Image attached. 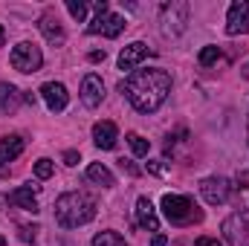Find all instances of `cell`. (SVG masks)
Masks as SVG:
<instances>
[{"instance_id":"6da1fadb","label":"cell","mask_w":249,"mask_h":246,"mask_svg":"<svg viewBox=\"0 0 249 246\" xmlns=\"http://www.w3.org/2000/svg\"><path fill=\"white\" fill-rule=\"evenodd\" d=\"M119 90L124 93V99L139 110V113H154L162 107V102L168 99L171 93V75L160 67H151V70H133Z\"/></svg>"},{"instance_id":"7a4b0ae2","label":"cell","mask_w":249,"mask_h":246,"mask_svg":"<svg viewBox=\"0 0 249 246\" xmlns=\"http://www.w3.org/2000/svg\"><path fill=\"white\" fill-rule=\"evenodd\" d=\"M96 217V200L84 191H67L55 200V220L64 229L84 226Z\"/></svg>"},{"instance_id":"3957f363","label":"cell","mask_w":249,"mask_h":246,"mask_svg":"<svg viewBox=\"0 0 249 246\" xmlns=\"http://www.w3.org/2000/svg\"><path fill=\"white\" fill-rule=\"evenodd\" d=\"M93 20L87 23V35H105V38H116V35H122V29L127 26L124 23L122 15H116V12H110V3L107 0H99V3H93Z\"/></svg>"},{"instance_id":"277c9868","label":"cell","mask_w":249,"mask_h":246,"mask_svg":"<svg viewBox=\"0 0 249 246\" xmlns=\"http://www.w3.org/2000/svg\"><path fill=\"white\" fill-rule=\"evenodd\" d=\"M162 214L174 223V226H191L203 220V211L183 194H165L162 197Z\"/></svg>"},{"instance_id":"5b68a950","label":"cell","mask_w":249,"mask_h":246,"mask_svg":"<svg viewBox=\"0 0 249 246\" xmlns=\"http://www.w3.org/2000/svg\"><path fill=\"white\" fill-rule=\"evenodd\" d=\"M188 15H191V6H188L186 0H168V3H162V9H160V29H162V35H168V38L183 35L186 23H188Z\"/></svg>"},{"instance_id":"8992f818","label":"cell","mask_w":249,"mask_h":246,"mask_svg":"<svg viewBox=\"0 0 249 246\" xmlns=\"http://www.w3.org/2000/svg\"><path fill=\"white\" fill-rule=\"evenodd\" d=\"M9 61H12V67H15L18 72H38L41 64H44V53H41V47L23 41V44H18V47L12 50Z\"/></svg>"},{"instance_id":"52a82bcc","label":"cell","mask_w":249,"mask_h":246,"mask_svg":"<svg viewBox=\"0 0 249 246\" xmlns=\"http://www.w3.org/2000/svg\"><path fill=\"white\" fill-rule=\"evenodd\" d=\"M200 194H203V200L209 206H223L232 197V185H229V180H223V177H206L200 183Z\"/></svg>"},{"instance_id":"ba28073f","label":"cell","mask_w":249,"mask_h":246,"mask_svg":"<svg viewBox=\"0 0 249 246\" xmlns=\"http://www.w3.org/2000/svg\"><path fill=\"white\" fill-rule=\"evenodd\" d=\"M223 238L229 241V246H249V217L229 214L223 220Z\"/></svg>"},{"instance_id":"9c48e42d","label":"cell","mask_w":249,"mask_h":246,"mask_svg":"<svg viewBox=\"0 0 249 246\" xmlns=\"http://www.w3.org/2000/svg\"><path fill=\"white\" fill-rule=\"evenodd\" d=\"M226 32L229 35H247L249 32V0H235L226 15Z\"/></svg>"},{"instance_id":"30bf717a","label":"cell","mask_w":249,"mask_h":246,"mask_svg":"<svg viewBox=\"0 0 249 246\" xmlns=\"http://www.w3.org/2000/svg\"><path fill=\"white\" fill-rule=\"evenodd\" d=\"M102 99H105V81L96 72H87L84 81H81V102H84V107H99Z\"/></svg>"},{"instance_id":"8fae6325","label":"cell","mask_w":249,"mask_h":246,"mask_svg":"<svg viewBox=\"0 0 249 246\" xmlns=\"http://www.w3.org/2000/svg\"><path fill=\"white\" fill-rule=\"evenodd\" d=\"M148 55H154V50H151L148 44H142V41H133V44L124 47L122 55H119V70H130V72H133Z\"/></svg>"},{"instance_id":"7c38bea8","label":"cell","mask_w":249,"mask_h":246,"mask_svg":"<svg viewBox=\"0 0 249 246\" xmlns=\"http://www.w3.org/2000/svg\"><path fill=\"white\" fill-rule=\"evenodd\" d=\"M41 96H44V102H47V107L53 113H61L64 107H67V102H70V93H67V87H64L61 81H47L41 87Z\"/></svg>"},{"instance_id":"4fadbf2b","label":"cell","mask_w":249,"mask_h":246,"mask_svg":"<svg viewBox=\"0 0 249 246\" xmlns=\"http://www.w3.org/2000/svg\"><path fill=\"white\" fill-rule=\"evenodd\" d=\"M38 29L44 32V38L50 41V44H55V47H61L64 44V26L58 23V15L53 12V9H47L44 15H41V20H38Z\"/></svg>"},{"instance_id":"5bb4252c","label":"cell","mask_w":249,"mask_h":246,"mask_svg":"<svg viewBox=\"0 0 249 246\" xmlns=\"http://www.w3.org/2000/svg\"><path fill=\"white\" fill-rule=\"evenodd\" d=\"M136 223L148 232H160V217H157V209L148 197H139L136 200Z\"/></svg>"},{"instance_id":"9a60e30c","label":"cell","mask_w":249,"mask_h":246,"mask_svg":"<svg viewBox=\"0 0 249 246\" xmlns=\"http://www.w3.org/2000/svg\"><path fill=\"white\" fill-rule=\"evenodd\" d=\"M35 188L38 185H20V188H15L12 194H9V203L15 206V209H23V211H38V197H35Z\"/></svg>"},{"instance_id":"2e32d148","label":"cell","mask_w":249,"mask_h":246,"mask_svg":"<svg viewBox=\"0 0 249 246\" xmlns=\"http://www.w3.org/2000/svg\"><path fill=\"white\" fill-rule=\"evenodd\" d=\"M116 139H119V130H116L113 122H96L93 124V142L102 151H113L116 148Z\"/></svg>"},{"instance_id":"e0dca14e","label":"cell","mask_w":249,"mask_h":246,"mask_svg":"<svg viewBox=\"0 0 249 246\" xmlns=\"http://www.w3.org/2000/svg\"><path fill=\"white\" fill-rule=\"evenodd\" d=\"M23 148H26V139H23V136H18V133L3 136V139H0V168H3L6 162L18 159V157L23 154Z\"/></svg>"},{"instance_id":"ac0fdd59","label":"cell","mask_w":249,"mask_h":246,"mask_svg":"<svg viewBox=\"0 0 249 246\" xmlns=\"http://www.w3.org/2000/svg\"><path fill=\"white\" fill-rule=\"evenodd\" d=\"M20 102H23L20 90H18L15 84L0 81V110H3V113H15V110L20 107Z\"/></svg>"},{"instance_id":"d6986e66","label":"cell","mask_w":249,"mask_h":246,"mask_svg":"<svg viewBox=\"0 0 249 246\" xmlns=\"http://www.w3.org/2000/svg\"><path fill=\"white\" fill-rule=\"evenodd\" d=\"M87 180L96 185H102V188H110V185H116V177L110 174V168H105L102 162H93L90 168H87Z\"/></svg>"},{"instance_id":"ffe728a7","label":"cell","mask_w":249,"mask_h":246,"mask_svg":"<svg viewBox=\"0 0 249 246\" xmlns=\"http://www.w3.org/2000/svg\"><path fill=\"white\" fill-rule=\"evenodd\" d=\"M235 200H238V206L244 209V211H249V171H244L238 180H235Z\"/></svg>"},{"instance_id":"44dd1931","label":"cell","mask_w":249,"mask_h":246,"mask_svg":"<svg viewBox=\"0 0 249 246\" xmlns=\"http://www.w3.org/2000/svg\"><path fill=\"white\" fill-rule=\"evenodd\" d=\"M93 246H127V244H124V238L119 232L107 229V232H99V235L93 238Z\"/></svg>"},{"instance_id":"7402d4cb","label":"cell","mask_w":249,"mask_h":246,"mask_svg":"<svg viewBox=\"0 0 249 246\" xmlns=\"http://www.w3.org/2000/svg\"><path fill=\"white\" fill-rule=\"evenodd\" d=\"M127 145H130V151H133L136 157H148V151H151L148 139L139 136V133H127Z\"/></svg>"},{"instance_id":"603a6c76","label":"cell","mask_w":249,"mask_h":246,"mask_svg":"<svg viewBox=\"0 0 249 246\" xmlns=\"http://www.w3.org/2000/svg\"><path fill=\"white\" fill-rule=\"evenodd\" d=\"M67 12H70L78 23L87 20V3H84V0H67Z\"/></svg>"},{"instance_id":"cb8c5ba5","label":"cell","mask_w":249,"mask_h":246,"mask_svg":"<svg viewBox=\"0 0 249 246\" xmlns=\"http://www.w3.org/2000/svg\"><path fill=\"white\" fill-rule=\"evenodd\" d=\"M217 58H220V47H203L200 55H197V61L203 64V67H212Z\"/></svg>"},{"instance_id":"d4e9b609","label":"cell","mask_w":249,"mask_h":246,"mask_svg":"<svg viewBox=\"0 0 249 246\" xmlns=\"http://www.w3.org/2000/svg\"><path fill=\"white\" fill-rule=\"evenodd\" d=\"M35 177H38V180H50V177H53V159H47V157L38 159V162H35Z\"/></svg>"},{"instance_id":"484cf974","label":"cell","mask_w":249,"mask_h":246,"mask_svg":"<svg viewBox=\"0 0 249 246\" xmlns=\"http://www.w3.org/2000/svg\"><path fill=\"white\" fill-rule=\"evenodd\" d=\"M64 165H78V151H67L64 154Z\"/></svg>"},{"instance_id":"4316f807","label":"cell","mask_w":249,"mask_h":246,"mask_svg":"<svg viewBox=\"0 0 249 246\" xmlns=\"http://www.w3.org/2000/svg\"><path fill=\"white\" fill-rule=\"evenodd\" d=\"M194 246H223L217 238H197V244Z\"/></svg>"},{"instance_id":"83f0119b","label":"cell","mask_w":249,"mask_h":246,"mask_svg":"<svg viewBox=\"0 0 249 246\" xmlns=\"http://www.w3.org/2000/svg\"><path fill=\"white\" fill-rule=\"evenodd\" d=\"M35 232H38V229H29V226H20V238H23V241H35Z\"/></svg>"},{"instance_id":"f1b7e54d","label":"cell","mask_w":249,"mask_h":246,"mask_svg":"<svg viewBox=\"0 0 249 246\" xmlns=\"http://www.w3.org/2000/svg\"><path fill=\"white\" fill-rule=\"evenodd\" d=\"M119 165H122V168H127V174H133V177L139 174V168H136L133 162H127V159H119Z\"/></svg>"},{"instance_id":"f546056e","label":"cell","mask_w":249,"mask_h":246,"mask_svg":"<svg viewBox=\"0 0 249 246\" xmlns=\"http://www.w3.org/2000/svg\"><path fill=\"white\" fill-rule=\"evenodd\" d=\"M151 246H168V238H165V235H154Z\"/></svg>"},{"instance_id":"4dcf8cb0","label":"cell","mask_w":249,"mask_h":246,"mask_svg":"<svg viewBox=\"0 0 249 246\" xmlns=\"http://www.w3.org/2000/svg\"><path fill=\"white\" fill-rule=\"evenodd\" d=\"M90 61H93V64L105 61V50H102V53H90Z\"/></svg>"},{"instance_id":"1f68e13d","label":"cell","mask_w":249,"mask_h":246,"mask_svg":"<svg viewBox=\"0 0 249 246\" xmlns=\"http://www.w3.org/2000/svg\"><path fill=\"white\" fill-rule=\"evenodd\" d=\"M148 171H154V174H162V171H165V168H162V165H160V162H151V165H148Z\"/></svg>"},{"instance_id":"d6a6232c","label":"cell","mask_w":249,"mask_h":246,"mask_svg":"<svg viewBox=\"0 0 249 246\" xmlns=\"http://www.w3.org/2000/svg\"><path fill=\"white\" fill-rule=\"evenodd\" d=\"M3 41H6V32H3V26H0V47H3Z\"/></svg>"},{"instance_id":"836d02e7","label":"cell","mask_w":249,"mask_h":246,"mask_svg":"<svg viewBox=\"0 0 249 246\" xmlns=\"http://www.w3.org/2000/svg\"><path fill=\"white\" fill-rule=\"evenodd\" d=\"M241 72H244V75H247V78H249V61L244 64V70H241Z\"/></svg>"},{"instance_id":"e575fe53","label":"cell","mask_w":249,"mask_h":246,"mask_svg":"<svg viewBox=\"0 0 249 246\" xmlns=\"http://www.w3.org/2000/svg\"><path fill=\"white\" fill-rule=\"evenodd\" d=\"M0 246H9V244H6V238H3V235H0Z\"/></svg>"},{"instance_id":"d590c367","label":"cell","mask_w":249,"mask_h":246,"mask_svg":"<svg viewBox=\"0 0 249 246\" xmlns=\"http://www.w3.org/2000/svg\"><path fill=\"white\" fill-rule=\"evenodd\" d=\"M247 142H249V116H247Z\"/></svg>"}]
</instances>
